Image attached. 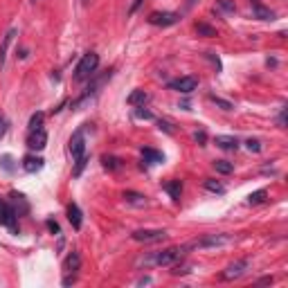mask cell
<instances>
[{"label":"cell","instance_id":"23","mask_svg":"<svg viewBox=\"0 0 288 288\" xmlns=\"http://www.w3.org/2000/svg\"><path fill=\"white\" fill-rule=\"evenodd\" d=\"M43 122H45V113H34V115L30 117V131L43 129Z\"/></svg>","mask_w":288,"mask_h":288},{"label":"cell","instance_id":"37","mask_svg":"<svg viewBox=\"0 0 288 288\" xmlns=\"http://www.w3.org/2000/svg\"><path fill=\"white\" fill-rule=\"evenodd\" d=\"M158 129H160V131H165V133H169V135L173 133V129L169 126V122H165V119H160V122H158Z\"/></svg>","mask_w":288,"mask_h":288},{"label":"cell","instance_id":"44","mask_svg":"<svg viewBox=\"0 0 288 288\" xmlns=\"http://www.w3.org/2000/svg\"><path fill=\"white\" fill-rule=\"evenodd\" d=\"M81 2H84V5H90V0H81Z\"/></svg>","mask_w":288,"mask_h":288},{"label":"cell","instance_id":"38","mask_svg":"<svg viewBox=\"0 0 288 288\" xmlns=\"http://www.w3.org/2000/svg\"><path fill=\"white\" fill-rule=\"evenodd\" d=\"M45 225H48V230H50L52 234H59V225H56V221H48Z\"/></svg>","mask_w":288,"mask_h":288},{"label":"cell","instance_id":"14","mask_svg":"<svg viewBox=\"0 0 288 288\" xmlns=\"http://www.w3.org/2000/svg\"><path fill=\"white\" fill-rule=\"evenodd\" d=\"M216 147L225 149V151H237L239 149V140L232 137V135H216Z\"/></svg>","mask_w":288,"mask_h":288},{"label":"cell","instance_id":"32","mask_svg":"<svg viewBox=\"0 0 288 288\" xmlns=\"http://www.w3.org/2000/svg\"><path fill=\"white\" fill-rule=\"evenodd\" d=\"M245 147H248V151L259 153V151H261V142H259V140H248V142H245Z\"/></svg>","mask_w":288,"mask_h":288},{"label":"cell","instance_id":"33","mask_svg":"<svg viewBox=\"0 0 288 288\" xmlns=\"http://www.w3.org/2000/svg\"><path fill=\"white\" fill-rule=\"evenodd\" d=\"M277 126H279V129H286V106H284L282 111H279V115H277Z\"/></svg>","mask_w":288,"mask_h":288},{"label":"cell","instance_id":"22","mask_svg":"<svg viewBox=\"0 0 288 288\" xmlns=\"http://www.w3.org/2000/svg\"><path fill=\"white\" fill-rule=\"evenodd\" d=\"M214 169L219 173H225V176H227V173L234 171V165H232V162H227V160H214Z\"/></svg>","mask_w":288,"mask_h":288},{"label":"cell","instance_id":"30","mask_svg":"<svg viewBox=\"0 0 288 288\" xmlns=\"http://www.w3.org/2000/svg\"><path fill=\"white\" fill-rule=\"evenodd\" d=\"M209 99L214 102V104H219L223 108V111H232V104L230 102H225V99H221V97H216V95H209Z\"/></svg>","mask_w":288,"mask_h":288},{"label":"cell","instance_id":"39","mask_svg":"<svg viewBox=\"0 0 288 288\" xmlns=\"http://www.w3.org/2000/svg\"><path fill=\"white\" fill-rule=\"evenodd\" d=\"M142 5V0H133V5H131V9H129V14H135L137 12V7Z\"/></svg>","mask_w":288,"mask_h":288},{"label":"cell","instance_id":"41","mask_svg":"<svg viewBox=\"0 0 288 288\" xmlns=\"http://www.w3.org/2000/svg\"><path fill=\"white\" fill-rule=\"evenodd\" d=\"M63 284H66V286H70V284H74V277H66V279H63Z\"/></svg>","mask_w":288,"mask_h":288},{"label":"cell","instance_id":"2","mask_svg":"<svg viewBox=\"0 0 288 288\" xmlns=\"http://www.w3.org/2000/svg\"><path fill=\"white\" fill-rule=\"evenodd\" d=\"M99 68V54L95 52H88V54L81 56V61L77 63L74 68V81H86V79H92L95 72Z\"/></svg>","mask_w":288,"mask_h":288},{"label":"cell","instance_id":"11","mask_svg":"<svg viewBox=\"0 0 288 288\" xmlns=\"http://www.w3.org/2000/svg\"><path fill=\"white\" fill-rule=\"evenodd\" d=\"M68 221H70V225H72L74 230H81V225H84V214H81V209L77 203H70V205H68Z\"/></svg>","mask_w":288,"mask_h":288},{"label":"cell","instance_id":"1","mask_svg":"<svg viewBox=\"0 0 288 288\" xmlns=\"http://www.w3.org/2000/svg\"><path fill=\"white\" fill-rule=\"evenodd\" d=\"M187 250H189L187 245H173V248H167V250L153 252L151 257H144L140 264H144V266H171V264H176L178 259H183Z\"/></svg>","mask_w":288,"mask_h":288},{"label":"cell","instance_id":"9","mask_svg":"<svg viewBox=\"0 0 288 288\" xmlns=\"http://www.w3.org/2000/svg\"><path fill=\"white\" fill-rule=\"evenodd\" d=\"M135 241H140V243H153V241H162L167 237L165 230H135L131 234Z\"/></svg>","mask_w":288,"mask_h":288},{"label":"cell","instance_id":"29","mask_svg":"<svg viewBox=\"0 0 288 288\" xmlns=\"http://www.w3.org/2000/svg\"><path fill=\"white\" fill-rule=\"evenodd\" d=\"M74 162H77V165H74V176H81V171H84V167H86V162H88V155H81V158H77Z\"/></svg>","mask_w":288,"mask_h":288},{"label":"cell","instance_id":"16","mask_svg":"<svg viewBox=\"0 0 288 288\" xmlns=\"http://www.w3.org/2000/svg\"><path fill=\"white\" fill-rule=\"evenodd\" d=\"M63 268H66V272H77V270L81 268V257H79V252H70L66 257V261H63Z\"/></svg>","mask_w":288,"mask_h":288},{"label":"cell","instance_id":"36","mask_svg":"<svg viewBox=\"0 0 288 288\" xmlns=\"http://www.w3.org/2000/svg\"><path fill=\"white\" fill-rule=\"evenodd\" d=\"M191 137H194V142H198V144H205V140H207V135L203 133V131H196Z\"/></svg>","mask_w":288,"mask_h":288},{"label":"cell","instance_id":"19","mask_svg":"<svg viewBox=\"0 0 288 288\" xmlns=\"http://www.w3.org/2000/svg\"><path fill=\"white\" fill-rule=\"evenodd\" d=\"M252 14H254V18H259V20H272L275 18V14L270 12V9H266V7H261L259 2L252 5Z\"/></svg>","mask_w":288,"mask_h":288},{"label":"cell","instance_id":"43","mask_svg":"<svg viewBox=\"0 0 288 288\" xmlns=\"http://www.w3.org/2000/svg\"><path fill=\"white\" fill-rule=\"evenodd\" d=\"M187 5H189V7H191V5H196V0H187Z\"/></svg>","mask_w":288,"mask_h":288},{"label":"cell","instance_id":"4","mask_svg":"<svg viewBox=\"0 0 288 288\" xmlns=\"http://www.w3.org/2000/svg\"><path fill=\"white\" fill-rule=\"evenodd\" d=\"M227 241H230L227 234H205L201 239L187 243V248H189V250H194V248H219V245H225Z\"/></svg>","mask_w":288,"mask_h":288},{"label":"cell","instance_id":"5","mask_svg":"<svg viewBox=\"0 0 288 288\" xmlns=\"http://www.w3.org/2000/svg\"><path fill=\"white\" fill-rule=\"evenodd\" d=\"M147 20L151 25H155V27H169V25H176L180 20V16L176 12H151Z\"/></svg>","mask_w":288,"mask_h":288},{"label":"cell","instance_id":"15","mask_svg":"<svg viewBox=\"0 0 288 288\" xmlns=\"http://www.w3.org/2000/svg\"><path fill=\"white\" fill-rule=\"evenodd\" d=\"M162 189H165L167 194L173 198V201H180V194H183V183H180V180H167V183L162 185Z\"/></svg>","mask_w":288,"mask_h":288},{"label":"cell","instance_id":"24","mask_svg":"<svg viewBox=\"0 0 288 288\" xmlns=\"http://www.w3.org/2000/svg\"><path fill=\"white\" fill-rule=\"evenodd\" d=\"M266 196H268V191L259 189V191H254V194H250V196H248V203H250V205H259V203L266 201Z\"/></svg>","mask_w":288,"mask_h":288},{"label":"cell","instance_id":"34","mask_svg":"<svg viewBox=\"0 0 288 288\" xmlns=\"http://www.w3.org/2000/svg\"><path fill=\"white\" fill-rule=\"evenodd\" d=\"M219 7L223 12H234V2L232 0H219Z\"/></svg>","mask_w":288,"mask_h":288},{"label":"cell","instance_id":"42","mask_svg":"<svg viewBox=\"0 0 288 288\" xmlns=\"http://www.w3.org/2000/svg\"><path fill=\"white\" fill-rule=\"evenodd\" d=\"M137 284H140V286H144V284H151V279H149V277H144V279H140Z\"/></svg>","mask_w":288,"mask_h":288},{"label":"cell","instance_id":"27","mask_svg":"<svg viewBox=\"0 0 288 288\" xmlns=\"http://www.w3.org/2000/svg\"><path fill=\"white\" fill-rule=\"evenodd\" d=\"M205 189L214 191V194H223V191H225V187H223L221 183H216V180H205Z\"/></svg>","mask_w":288,"mask_h":288},{"label":"cell","instance_id":"18","mask_svg":"<svg viewBox=\"0 0 288 288\" xmlns=\"http://www.w3.org/2000/svg\"><path fill=\"white\" fill-rule=\"evenodd\" d=\"M126 102H129V106H144L149 102V95L144 90H133L126 97Z\"/></svg>","mask_w":288,"mask_h":288},{"label":"cell","instance_id":"10","mask_svg":"<svg viewBox=\"0 0 288 288\" xmlns=\"http://www.w3.org/2000/svg\"><path fill=\"white\" fill-rule=\"evenodd\" d=\"M45 144H48V133H45V129L30 131V135H27V147H30L32 151H43Z\"/></svg>","mask_w":288,"mask_h":288},{"label":"cell","instance_id":"3","mask_svg":"<svg viewBox=\"0 0 288 288\" xmlns=\"http://www.w3.org/2000/svg\"><path fill=\"white\" fill-rule=\"evenodd\" d=\"M248 268H250V259H239V261H234V264L227 266L221 275H219V279H221V282H234V279L243 277L245 272H248Z\"/></svg>","mask_w":288,"mask_h":288},{"label":"cell","instance_id":"6","mask_svg":"<svg viewBox=\"0 0 288 288\" xmlns=\"http://www.w3.org/2000/svg\"><path fill=\"white\" fill-rule=\"evenodd\" d=\"M68 149H70V153H72V158H81V155H86V135H84V129H77L72 133V137H70V144H68Z\"/></svg>","mask_w":288,"mask_h":288},{"label":"cell","instance_id":"7","mask_svg":"<svg viewBox=\"0 0 288 288\" xmlns=\"http://www.w3.org/2000/svg\"><path fill=\"white\" fill-rule=\"evenodd\" d=\"M16 219H18L16 209H14L9 203L0 201V225H2V227H9L12 232H16Z\"/></svg>","mask_w":288,"mask_h":288},{"label":"cell","instance_id":"40","mask_svg":"<svg viewBox=\"0 0 288 288\" xmlns=\"http://www.w3.org/2000/svg\"><path fill=\"white\" fill-rule=\"evenodd\" d=\"M259 286H261V284H272V277H264V279H259Z\"/></svg>","mask_w":288,"mask_h":288},{"label":"cell","instance_id":"31","mask_svg":"<svg viewBox=\"0 0 288 288\" xmlns=\"http://www.w3.org/2000/svg\"><path fill=\"white\" fill-rule=\"evenodd\" d=\"M135 117H140V119H153V113L147 111L144 106H140V108L135 111Z\"/></svg>","mask_w":288,"mask_h":288},{"label":"cell","instance_id":"25","mask_svg":"<svg viewBox=\"0 0 288 288\" xmlns=\"http://www.w3.org/2000/svg\"><path fill=\"white\" fill-rule=\"evenodd\" d=\"M12 198H14V203H16V207L20 205V214L30 209V207H27V203H25V196H23V194H18V191H12Z\"/></svg>","mask_w":288,"mask_h":288},{"label":"cell","instance_id":"35","mask_svg":"<svg viewBox=\"0 0 288 288\" xmlns=\"http://www.w3.org/2000/svg\"><path fill=\"white\" fill-rule=\"evenodd\" d=\"M7 129H9V124H7V119H5V117L0 115V140H2V137H5Z\"/></svg>","mask_w":288,"mask_h":288},{"label":"cell","instance_id":"17","mask_svg":"<svg viewBox=\"0 0 288 288\" xmlns=\"http://www.w3.org/2000/svg\"><path fill=\"white\" fill-rule=\"evenodd\" d=\"M142 158H144V162H149V165L165 162V155L160 153V151H153V149H142Z\"/></svg>","mask_w":288,"mask_h":288},{"label":"cell","instance_id":"45","mask_svg":"<svg viewBox=\"0 0 288 288\" xmlns=\"http://www.w3.org/2000/svg\"><path fill=\"white\" fill-rule=\"evenodd\" d=\"M32 2H38V0H32Z\"/></svg>","mask_w":288,"mask_h":288},{"label":"cell","instance_id":"8","mask_svg":"<svg viewBox=\"0 0 288 288\" xmlns=\"http://www.w3.org/2000/svg\"><path fill=\"white\" fill-rule=\"evenodd\" d=\"M169 88L183 92V95H189V92H194L198 88V79L196 77H180L176 81H169Z\"/></svg>","mask_w":288,"mask_h":288},{"label":"cell","instance_id":"28","mask_svg":"<svg viewBox=\"0 0 288 288\" xmlns=\"http://www.w3.org/2000/svg\"><path fill=\"white\" fill-rule=\"evenodd\" d=\"M14 160H12V155H0V167L5 169V171H14L16 169V165H12Z\"/></svg>","mask_w":288,"mask_h":288},{"label":"cell","instance_id":"26","mask_svg":"<svg viewBox=\"0 0 288 288\" xmlns=\"http://www.w3.org/2000/svg\"><path fill=\"white\" fill-rule=\"evenodd\" d=\"M196 32H198V34H203V36H216L214 27H209V25H205V23H198L196 25Z\"/></svg>","mask_w":288,"mask_h":288},{"label":"cell","instance_id":"12","mask_svg":"<svg viewBox=\"0 0 288 288\" xmlns=\"http://www.w3.org/2000/svg\"><path fill=\"white\" fill-rule=\"evenodd\" d=\"M43 165H45V160L38 158V155H25V158H23V169L27 173L41 171V169H43Z\"/></svg>","mask_w":288,"mask_h":288},{"label":"cell","instance_id":"20","mask_svg":"<svg viewBox=\"0 0 288 288\" xmlns=\"http://www.w3.org/2000/svg\"><path fill=\"white\" fill-rule=\"evenodd\" d=\"M124 201L131 203V205H137V207L147 205V196H142L137 191H124Z\"/></svg>","mask_w":288,"mask_h":288},{"label":"cell","instance_id":"21","mask_svg":"<svg viewBox=\"0 0 288 288\" xmlns=\"http://www.w3.org/2000/svg\"><path fill=\"white\" fill-rule=\"evenodd\" d=\"M102 165H104V169H108V171H117V169L122 167V162H119V158H115V155H104V158H102Z\"/></svg>","mask_w":288,"mask_h":288},{"label":"cell","instance_id":"13","mask_svg":"<svg viewBox=\"0 0 288 288\" xmlns=\"http://www.w3.org/2000/svg\"><path fill=\"white\" fill-rule=\"evenodd\" d=\"M14 36H16V30H9L2 36V43H0V70L5 68V61H7V50H9V45H12Z\"/></svg>","mask_w":288,"mask_h":288}]
</instances>
